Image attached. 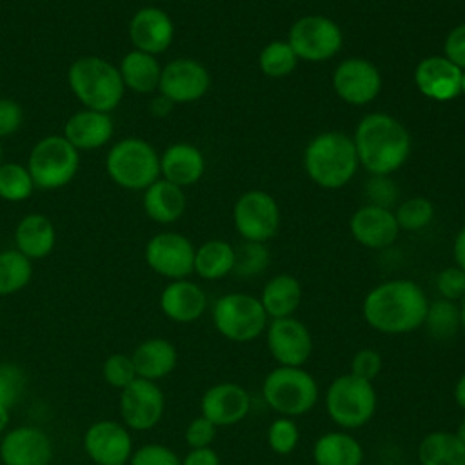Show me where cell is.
<instances>
[{
	"label": "cell",
	"mask_w": 465,
	"mask_h": 465,
	"mask_svg": "<svg viewBox=\"0 0 465 465\" xmlns=\"http://www.w3.org/2000/svg\"><path fill=\"white\" fill-rule=\"evenodd\" d=\"M287 42L298 60L323 62L338 54L343 45V35L334 20L323 15H307L291 25Z\"/></svg>",
	"instance_id": "cell-10"
},
{
	"label": "cell",
	"mask_w": 465,
	"mask_h": 465,
	"mask_svg": "<svg viewBox=\"0 0 465 465\" xmlns=\"http://www.w3.org/2000/svg\"><path fill=\"white\" fill-rule=\"evenodd\" d=\"M334 93L351 105L372 102L381 89L378 67L365 58H347L332 73Z\"/></svg>",
	"instance_id": "cell-15"
},
{
	"label": "cell",
	"mask_w": 465,
	"mask_h": 465,
	"mask_svg": "<svg viewBox=\"0 0 465 465\" xmlns=\"http://www.w3.org/2000/svg\"><path fill=\"white\" fill-rule=\"evenodd\" d=\"M443 56H447L454 65L465 71V22L450 29L443 42Z\"/></svg>",
	"instance_id": "cell-49"
},
{
	"label": "cell",
	"mask_w": 465,
	"mask_h": 465,
	"mask_svg": "<svg viewBox=\"0 0 465 465\" xmlns=\"http://www.w3.org/2000/svg\"><path fill=\"white\" fill-rule=\"evenodd\" d=\"M113 133L114 124L109 113L82 109L67 118L62 136L76 151H93L109 143Z\"/></svg>",
	"instance_id": "cell-22"
},
{
	"label": "cell",
	"mask_w": 465,
	"mask_h": 465,
	"mask_svg": "<svg viewBox=\"0 0 465 465\" xmlns=\"http://www.w3.org/2000/svg\"><path fill=\"white\" fill-rule=\"evenodd\" d=\"M129 38L134 49L156 56L167 51L173 44L174 24L163 9L145 5L133 15L129 22Z\"/></svg>",
	"instance_id": "cell-19"
},
{
	"label": "cell",
	"mask_w": 465,
	"mask_h": 465,
	"mask_svg": "<svg viewBox=\"0 0 465 465\" xmlns=\"http://www.w3.org/2000/svg\"><path fill=\"white\" fill-rule=\"evenodd\" d=\"M133 365L138 378L156 381L176 367V349L163 338H151L140 343L133 354Z\"/></svg>",
	"instance_id": "cell-31"
},
{
	"label": "cell",
	"mask_w": 465,
	"mask_h": 465,
	"mask_svg": "<svg viewBox=\"0 0 465 465\" xmlns=\"http://www.w3.org/2000/svg\"><path fill=\"white\" fill-rule=\"evenodd\" d=\"M105 171L116 185L131 191H145L160 178V156L149 142L138 136H127L109 149Z\"/></svg>",
	"instance_id": "cell-7"
},
{
	"label": "cell",
	"mask_w": 465,
	"mask_h": 465,
	"mask_svg": "<svg viewBox=\"0 0 465 465\" xmlns=\"http://www.w3.org/2000/svg\"><path fill=\"white\" fill-rule=\"evenodd\" d=\"M376 407L378 394L374 385L351 372L336 376L327 387L325 411L341 430L365 427L374 418Z\"/></svg>",
	"instance_id": "cell-6"
},
{
	"label": "cell",
	"mask_w": 465,
	"mask_h": 465,
	"mask_svg": "<svg viewBox=\"0 0 465 465\" xmlns=\"http://www.w3.org/2000/svg\"><path fill=\"white\" fill-rule=\"evenodd\" d=\"M361 465H380V463H365V461H363Z\"/></svg>",
	"instance_id": "cell-59"
},
{
	"label": "cell",
	"mask_w": 465,
	"mask_h": 465,
	"mask_svg": "<svg viewBox=\"0 0 465 465\" xmlns=\"http://www.w3.org/2000/svg\"><path fill=\"white\" fill-rule=\"evenodd\" d=\"M460 318H461V332L465 334V298L460 302Z\"/></svg>",
	"instance_id": "cell-56"
},
{
	"label": "cell",
	"mask_w": 465,
	"mask_h": 465,
	"mask_svg": "<svg viewBox=\"0 0 465 465\" xmlns=\"http://www.w3.org/2000/svg\"><path fill=\"white\" fill-rule=\"evenodd\" d=\"M262 398L280 416L298 418L316 407L320 387L303 367L276 365L262 381Z\"/></svg>",
	"instance_id": "cell-5"
},
{
	"label": "cell",
	"mask_w": 465,
	"mask_h": 465,
	"mask_svg": "<svg viewBox=\"0 0 465 465\" xmlns=\"http://www.w3.org/2000/svg\"><path fill=\"white\" fill-rule=\"evenodd\" d=\"M122 416L133 429L154 427L163 414L165 400L160 387L145 378H134L122 392Z\"/></svg>",
	"instance_id": "cell-17"
},
{
	"label": "cell",
	"mask_w": 465,
	"mask_h": 465,
	"mask_svg": "<svg viewBox=\"0 0 465 465\" xmlns=\"http://www.w3.org/2000/svg\"><path fill=\"white\" fill-rule=\"evenodd\" d=\"M454 434H456V436H458V440L465 445V416L460 420V423H458V427H456Z\"/></svg>",
	"instance_id": "cell-54"
},
{
	"label": "cell",
	"mask_w": 465,
	"mask_h": 465,
	"mask_svg": "<svg viewBox=\"0 0 465 465\" xmlns=\"http://www.w3.org/2000/svg\"><path fill=\"white\" fill-rule=\"evenodd\" d=\"M452 254H454L456 265L465 271V225L458 231V234H456V238H454Z\"/></svg>",
	"instance_id": "cell-51"
},
{
	"label": "cell",
	"mask_w": 465,
	"mask_h": 465,
	"mask_svg": "<svg viewBox=\"0 0 465 465\" xmlns=\"http://www.w3.org/2000/svg\"><path fill=\"white\" fill-rule=\"evenodd\" d=\"M263 334L269 354L278 365L303 367L312 356V334L309 327L294 316L269 320Z\"/></svg>",
	"instance_id": "cell-12"
},
{
	"label": "cell",
	"mask_w": 465,
	"mask_h": 465,
	"mask_svg": "<svg viewBox=\"0 0 465 465\" xmlns=\"http://www.w3.org/2000/svg\"><path fill=\"white\" fill-rule=\"evenodd\" d=\"M420 465H465V445L450 430H432L418 445Z\"/></svg>",
	"instance_id": "cell-32"
},
{
	"label": "cell",
	"mask_w": 465,
	"mask_h": 465,
	"mask_svg": "<svg viewBox=\"0 0 465 465\" xmlns=\"http://www.w3.org/2000/svg\"><path fill=\"white\" fill-rule=\"evenodd\" d=\"M234 247L223 240H207L194 251V269L203 280H222L232 272Z\"/></svg>",
	"instance_id": "cell-33"
},
{
	"label": "cell",
	"mask_w": 465,
	"mask_h": 465,
	"mask_svg": "<svg viewBox=\"0 0 465 465\" xmlns=\"http://www.w3.org/2000/svg\"><path fill=\"white\" fill-rule=\"evenodd\" d=\"M67 84L84 109L114 111L124 98V82L118 65L102 56H80L67 69Z\"/></svg>",
	"instance_id": "cell-4"
},
{
	"label": "cell",
	"mask_w": 465,
	"mask_h": 465,
	"mask_svg": "<svg viewBox=\"0 0 465 465\" xmlns=\"http://www.w3.org/2000/svg\"><path fill=\"white\" fill-rule=\"evenodd\" d=\"M211 87L207 67L194 58H174L162 67L158 91L173 104L200 100Z\"/></svg>",
	"instance_id": "cell-14"
},
{
	"label": "cell",
	"mask_w": 465,
	"mask_h": 465,
	"mask_svg": "<svg viewBox=\"0 0 465 465\" xmlns=\"http://www.w3.org/2000/svg\"><path fill=\"white\" fill-rule=\"evenodd\" d=\"M314 465H361L363 447L349 430H329L312 447Z\"/></svg>",
	"instance_id": "cell-27"
},
{
	"label": "cell",
	"mask_w": 465,
	"mask_h": 465,
	"mask_svg": "<svg viewBox=\"0 0 465 465\" xmlns=\"http://www.w3.org/2000/svg\"><path fill=\"white\" fill-rule=\"evenodd\" d=\"M216 425L209 421L205 416H198L191 420V423L185 429V441L191 449H202V447H211V443L216 438Z\"/></svg>",
	"instance_id": "cell-47"
},
{
	"label": "cell",
	"mask_w": 465,
	"mask_h": 465,
	"mask_svg": "<svg viewBox=\"0 0 465 465\" xmlns=\"http://www.w3.org/2000/svg\"><path fill=\"white\" fill-rule=\"evenodd\" d=\"M434 287L438 298L460 303L465 298V271L460 269L458 265L445 267L436 274Z\"/></svg>",
	"instance_id": "cell-41"
},
{
	"label": "cell",
	"mask_w": 465,
	"mask_h": 465,
	"mask_svg": "<svg viewBox=\"0 0 465 465\" xmlns=\"http://www.w3.org/2000/svg\"><path fill=\"white\" fill-rule=\"evenodd\" d=\"M16 251L29 260L45 258L56 243V229L44 214H25L15 229Z\"/></svg>",
	"instance_id": "cell-26"
},
{
	"label": "cell",
	"mask_w": 465,
	"mask_h": 465,
	"mask_svg": "<svg viewBox=\"0 0 465 465\" xmlns=\"http://www.w3.org/2000/svg\"><path fill=\"white\" fill-rule=\"evenodd\" d=\"M78 165V151L62 134H47L33 145L25 167L35 187L53 191L71 183Z\"/></svg>",
	"instance_id": "cell-8"
},
{
	"label": "cell",
	"mask_w": 465,
	"mask_h": 465,
	"mask_svg": "<svg viewBox=\"0 0 465 465\" xmlns=\"http://www.w3.org/2000/svg\"><path fill=\"white\" fill-rule=\"evenodd\" d=\"M173 105H174V104H173L169 98L158 94V96L151 102V113L156 114V116H165V114L171 113Z\"/></svg>",
	"instance_id": "cell-52"
},
{
	"label": "cell",
	"mask_w": 465,
	"mask_h": 465,
	"mask_svg": "<svg viewBox=\"0 0 465 465\" xmlns=\"http://www.w3.org/2000/svg\"><path fill=\"white\" fill-rule=\"evenodd\" d=\"M104 376L111 385L122 387V389H125L134 378H138L133 360L125 354L109 356L104 363Z\"/></svg>",
	"instance_id": "cell-45"
},
{
	"label": "cell",
	"mask_w": 465,
	"mask_h": 465,
	"mask_svg": "<svg viewBox=\"0 0 465 465\" xmlns=\"http://www.w3.org/2000/svg\"><path fill=\"white\" fill-rule=\"evenodd\" d=\"M194 245L180 232L163 231L145 245L147 265L169 280H183L194 269Z\"/></svg>",
	"instance_id": "cell-13"
},
{
	"label": "cell",
	"mask_w": 465,
	"mask_h": 465,
	"mask_svg": "<svg viewBox=\"0 0 465 465\" xmlns=\"http://www.w3.org/2000/svg\"><path fill=\"white\" fill-rule=\"evenodd\" d=\"M182 465H220V456L213 447L191 449L182 460Z\"/></svg>",
	"instance_id": "cell-50"
},
{
	"label": "cell",
	"mask_w": 465,
	"mask_h": 465,
	"mask_svg": "<svg viewBox=\"0 0 465 465\" xmlns=\"http://www.w3.org/2000/svg\"><path fill=\"white\" fill-rule=\"evenodd\" d=\"M25 387V374L18 365L2 363L0 365V405L11 407L18 401Z\"/></svg>",
	"instance_id": "cell-42"
},
{
	"label": "cell",
	"mask_w": 465,
	"mask_h": 465,
	"mask_svg": "<svg viewBox=\"0 0 465 465\" xmlns=\"http://www.w3.org/2000/svg\"><path fill=\"white\" fill-rule=\"evenodd\" d=\"M463 71L443 54L423 58L414 69L418 91L434 102H450L461 94Z\"/></svg>",
	"instance_id": "cell-18"
},
{
	"label": "cell",
	"mask_w": 465,
	"mask_h": 465,
	"mask_svg": "<svg viewBox=\"0 0 465 465\" xmlns=\"http://www.w3.org/2000/svg\"><path fill=\"white\" fill-rule=\"evenodd\" d=\"M461 94H465V71L461 74Z\"/></svg>",
	"instance_id": "cell-57"
},
{
	"label": "cell",
	"mask_w": 465,
	"mask_h": 465,
	"mask_svg": "<svg viewBox=\"0 0 465 465\" xmlns=\"http://www.w3.org/2000/svg\"><path fill=\"white\" fill-rule=\"evenodd\" d=\"M33 274L31 260L16 249L0 252V296L24 289Z\"/></svg>",
	"instance_id": "cell-35"
},
{
	"label": "cell",
	"mask_w": 465,
	"mask_h": 465,
	"mask_svg": "<svg viewBox=\"0 0 465 465\" xmlns=\"http://www.w3.org/2000/svg\"><path fill=\"white\" fill-rule=\"evenodd\" d=\"M300 443V427L294 418L278 416L267 427V445L274 454L287 456Z\"/></svg>",
	"instance_id": "cell-40"
},
{
	"label": "cell",
	"mask_w": 465,
	"mask_h": 465,
	"mask_svg": "<svg viewBox=\"0 0 465 465\" xmlns=\"http://www.w3.org/2000/svg\"><path fill=\"white\" fill-rule=\"evenodd\" d=\"M400 231H420L434 218V205L425 196H412L403 200L394 211Z\"/></svg>",
	"instance_id": "cell-39"
},
{
	"label": "cell",
	"mask_w": 465,
	"mask_h": 465,
	"mask_svg": "<svg viewBox=\"0 0 465 465\" xmlns=\"http://www.w3.org/2000/svg\"><path fill=\"white\" fill-rule=\"evenodd\" d=\"M360 162L351 136L340 131L316 134L303 151L307 176L323 189H340L352 180Z\"/></svg>",
	"instance_id": "cell-3"
},
{
	"label": "cell",
	"mask_w": 465,
	"mask_h": 465,
	"mask_svg": "<svg viewBox=\"0 0 465 465\" xmlns=\"http://www.w3.org/2000/svg\"><path fill=\"white\" fill-rule=\"evenodd\" d=\"M35 191V182L25 165L7 162L0 165V198L5 202H24Z\"/></svg>",
	"instance_id": "cell-37"
},
{
	"label": "cell",
	"mask_w": 465,
	"mask_h": 465,
	"mask_svg": "<svg viewBox=\"0 0 465 465\" xmlns=\"http://www.w3.org/2000/svg\"><path fill=\"white\" fill-rule=\"evenodd\" d=\"M24 124V109L13 98H0V138L15 134Z\"/></svg>",
	"instance_id": "cell-48"
},
{
	"label": "cell",
	"mask_w": 465,
	"mask_h": 465,
	"mask_svg": "<svg viewBox=\"0 0 465 465\" xmlns=\"http://www.w3.org/2000/svg\"><path fill=\"white\" fill-rule=\"evenodd\" d=\"M352 142L360 165L371 174L389 176L407 162L411 153L409 131L385 113L365 114L356 125Z\"/></svg>",
	"instance_id": "cell-2"
},
{
	"label": "cell",
	"mask_w": 465,
	"mask_h": 465,
	"mask_svg": "<svg viewBox=\"0 0 465 465\" xmlns=\"http://www.w3.org/2000/svg\"><path fill=\"white\" fill-rule=\"evenodd\" d=\"M51 441L35 427H20L11 430L0 447L4 465H49Z\"/></svg>",
	"instance_id": "cell-23"
},
{
	"label": "cell",
	"mask_w": 465,
	"mask_h": 465,
	"mask_svg": "<svg viewBox=\"0 0 465 465\" xmlns=\"http://www.w3.org/2000/svg\"><path fill=\"white\" fill-rule=\"evenodd\" d=\"M430 338L447 341L452 340L461 331V318H460V303L436 298L429 302L427 314L423 325Z\"/></svg>",
	"instance_id": "cell-34"
},
{
	"label": "cell",
	"mask_w": 465,
	"mask_h": 465,
	"mask_svg": "<svg viewBox=\"0 0 465 465\" xmlns=\"http://www.w3.org/2000/svg\"><path fill=\"white\" fill-rule=\"evenodd\" d=\"M203 171L205 158L202 151L193 143H173L160 156L162 178L182 189L194 185L203 176Z\"/></svg>",
	"instance_id": "cell-25"
},
{
	"label": "cell",
	"mask_w": 465,
	"mask_h": 465,
	"mask_svg": "<svg viewBox=\"0 0 465 465\" xmlns=\"http://www.w3.org/2000/svg\"><path fill=\"white\" fill-rule=\"evenodd\" d=\"M145 214L156 222V223H173L178 218H182L187 200L183 194V189L158 178L154 183H151L143 191V200H142Z\"/></svg>",
	"instance_id": "cell-28"
},
{
	"label": "cell",
	"mask_w": 465,
	"mask_h": 465,
	"mask_svg": "<svg viewBox=\"0 0 465 465\" xmlns=\"http://www.w3.org/2000/svg\"><path fill=\"white\" fill-rule=\"evenodd\" d=\"M131 465H182V460L165 445H145L133 454Z\"/></svg>",
	"instance_id": "cell-46"
},
{
	"label": "cell",
	"mask_w": 465,
	"mask_h": 465,
	"mask_svg": "<svg viewBox=\"0 0 465 465\" xmlns=\"http://www.w3.org/2000/svg\"><path fill=\"white\" fill-rule=\"evenodd\" d=\"M260 303L269 320L294 316L302 303V285L292 274H276L262 289Z\"/></svg>",
	"instance_id": "cell-30"
},
{
	"label": "cell",
	"mask_w": 465,
	"mask_h": 465,
	"mask_svg": "<svg viewBox=\"0 0 465 465\" xmlns=\"http://www.w3.org/2000/svg\"><path fill=\"white\" fill-rule=\"evenodd\" d=\"M260 69L269 78H283L291 74L298 65V56L294 54L289 42L272 40L262 51L258 58Z\"/></svg>",
	"instance_id": "cell-36"
},
{
	"label": "cell",
	"mask_w": 465,
	"mask_h": 465,
	"mask_svg": "<svg viewBox=\"0 0 465 465\" xmlns=\"http://www.w3.org/2000/svg\"><path fill=\"white\" fill-rule=\"evenodd\" d=\"M454 401L465 411V372H461L454 383Z\"/></svg>",
	"instance_id": "cell-53"
},
{
	"label": "cell",
	"mask_w": 465,
	"mask_h": 465,
	"mask_svg": "<svg viewBox=\"0 0 465 465\" xmlns=\"http://www.w3.org/2000/svg\"><path fill=\"white\" fill-rule=\"evenodd\" d=\"M213 323L225 340L247 343L265 332L269 316L260 298L247 292H227L213 305Z\"/></svg>",
	"instance_id": "cell-9"
},
{
	"label": "cell",
	"mask_w": 465,
	"mask_h": 465,
	"mask_svg": "<svg viewBox=\"0 0 465 465\" xmlns=\"http://www.w3.org/2000/svg\"><path fill=\"white\" fill-rule=\"evenodd\" d=\"M7 421H9V409L4 407V405H0V430L5 429Z\"/></svg>",
	"instance_id": "cell-55"
},
{
	"label": "cell",
	"mask_w": 465,
	"mask_h": 465,
	"mask_svg": "<svg viewBox=\"0 0 465 465\" xmlns=\"http://www.w3.org/2000/svg\"><path fill=\"white\" fill-rule=\"evenodd\" d=\"M429 307L425 291L412 280H387L372 287L361 303L365 323L389 336L409 334L423 325Z\"/></svg>",
	"instance_id": "cell-1"
},
{
	"label": "cell",
	"mask_w": 465,
	"mask_h": 465,
	"mask_svg": "<svg viewBox=\"0 0 465 465\" xmlns=\"http://www.w3.org/2000/svg\"><path fill=\"white\" fill-rule=\"evenodd\" d=\"M87 454L98 465H124L131 456V436L114 421L93 423L84 438Z\"/></svg>",
	"instance_id": "cell-21"
},
{
	"label": "cell",
	"mask_w": 465,
	"mask_h": 465,
	"mask_svg": "<svg viewBox=\"0 0 465 465\" xmlns=\"http://www.w3.org/2000/svg\"><path fill=\"white\" fill-rule=\"evenodd\" d=\"M352 238L369 249H385L392 245L400 234V225L391 209L365 203L349 222Z\"/></svg>",
	"instance_id": "cell-20"
},
{
	"label": "cell",
	"mask_w": 465,
	"mask_h": 465,
	"mask_svg": "<svg viewBox=\"0 0 465 465\" xmlns=\"http://www.w3.org/2000/svg\"><path fill=\"white\" fill-rule=\"evenodd\" d=\"M365 196H367V203L391 209L396 203L398 187L389 176L372 174V178H369L365 183Z\"/></svg>",
	"instance_id": "cell-44"
},
{
	"label": "cell",
	"mask_w": 465,
	"mask_h": 465,
	"mask_svg": "<svg viewBox=\"0 0 465 465\" xmlns=\"http://www.w3.org/2000/svg\"><path fill=\"white\" fill-rule=\"evenodd\" d=\"M0 165H2V143H0Z\"/></svg>",
	"instance_id": "cell-58"
},
{
	"label": "cell",
	"mask_w": 465,
	"mask_h": 465,
	"mask_svg": "<svg viewBox=\"0 0 465 465\" xmlns=\"http://www.w3.org/2000/svg\"><path fill=\"white\" fill-rule=\"evenodd\" d=\"M163 314L176 323L196 322L207 309L203 289L189 280H173L160 294Z\"/></svg>",
	"instance_id": "cell-24"
},
{
	"label": "cell",
	"mask_w": 465,
	"mask_h": 465,
	"mask_svg": "<svg viewBox=\"0 0 465 465\" xmlns=\"http://www.w3.org/2000/svg\"><path fill=\"white\" fill-rule=\"evenodd\" d=\"M271 262L269 249L262 242L245 240L242 245L234 247V267L232 274L238 278H252L262 274Z\"/></svg>",
	"instance_id": "cell-38"
},
{
	"label": "cell",
	"mask_w": 465,
	"mask_h": 465,
	"mask_svg": "<svg viewBox=\"0 0 465 465\" xmlns=\"http://www.w3.org/2000/svg\"><path fill=\"white\" fill-rule=\"evenodd\" d=\"M232 222L243 240L265 243L278 231L280 209L269 193L252 189L236 200L232 207Z\"/></svg>",
	"instance_id": "cell-11"
},
{
	"label": "cell",
	"mask_w": 465,
	"mask_h": 465,
	"mask_svg": "<svg viewBox=\"0 0 465 465\" xmlns=\"http://www.w3.org/2000/svg\"><path fill=\"white\" fill-rule=\"evenodd\" d=\"M202 416L216 427H232L243 421L251 411V394L234 381H222L209 387L200 401Z\"/></svg>",
	"instance_id": "cell-16"
},
{
	"label": "cell",
	"mask_w": 465,
	"mask_h": 465,
	"mask_svg": "<svg viewBox=\"0 0 465 465\" xmlns=\"http://www.w3.org/2000/svg\"><path fill=\"white\" fill-rule=\"evenodd\" d=\"M381 369H383V358L376 349H371V347H363L356 351L349 363L351 374L371 383L380 376Z\"/></svg>",
	"instance_id": "cell-43"
},
{
	"label": "cell",
	"mask_w": 465,
	"mask_h": 465,
	"mask_svg": "<svg viewBox=\"0 0 465 465\" xmlns=\"http://www.w3.org/2000/svg\"><path fill=\"white\" fill-rule=\"evenodd\" d=\"M118 71L125 89H131L138 94H149L158 91L162 65L154 54L133 49L122 56Z\"/></svg>",
	"instance_id": "cell-29"
}]
</instances>
